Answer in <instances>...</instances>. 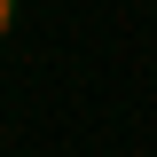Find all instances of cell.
Segmentation results:
<instances>
[{"label":"cell","mask_w":157,"mask_h":157,"mask_svg":"<svg viewBox=\"0 0 157 157\" xmlns=\"http://www.w3.org/2000/svg\"><path fill=\"white\" fill-rule=\"evenodd\" d=\"M8 32H16V0H0V39H8Z\"/></svg>","instance_id":"6da1fadb"}]
</instances>
